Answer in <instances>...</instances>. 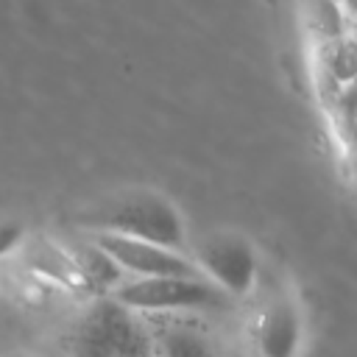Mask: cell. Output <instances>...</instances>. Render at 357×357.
<instances>
[{"instance_id":"cell-3","label":"cell","mask_w":357,"mask_h":357,"mask_svg":"<svg viewBox=\"0 0 357 357\" xmlns=\"http://www.w3.org/2000/svg\"><path fill=\"white\" fill-rule=\"evenodd\" d=\"M142 321L151 335L153 357H243L231 335L218 332L209 315L170 312L142 315Z\"/></svg>"},{"instance_id":"cell-10","label":"cell","mask_w":357,"mask_h":357,"mask_svg":"<svg viewBox=\"0 0 357 357\" xmlns=\"http://www.w3.org/2000/svg\"><path fill=\"white\" fill-rule=\"evenodd\" d=\"M318 61H321L326 84L337 95L340 89H346L349 84L357 81V39L349 33L343 39L324 42L318 50Z\"/></svg>"},{"instance_id":"cell-14","label":"cell","mask_w":357,"mask_h":357,"mask_svg":"<svg viewBox=\"0 0 357 357\" xmlns=\"http://www.w3.org/2000/svg\"><path fill=\"white\" fill-rule=\"evenodd\" d=\"M351 36H354V39H357V20H354V31H351Z\"/></svg>"},{"instance_id":"cell-6","label":"cell","mask_w":357,"mask_h":357,"mask_svg":"<svg viewBox=\"0 0 357 357\" xmlns=\"http://www.w3.org/2000/svg\"><path fill=\"white\" fill-rule=\"evenodd\" d=\"M195 265L231 298L251 293L257 279V257L251 245L237 234H212L198 245Z\"/></svg>"},{"instance_id":"cell-8","label":"cell","mask_w":357,"mask_h":357,"mask_svg":"<svg viewBox=\"0 0 357 357\" xmlns=\"http://www.w3.org/2000/svg\"><path fill=\"white\" fill-rule=\"evenodd\" d=\"M25 262L36 276H42L47 282H56L67 290H84V282H81V273H78V265H75L70 248H61L59 243H50L42 237L28 243Z\"/></svg>"},{"instance_id":"cell-5","label":"cell","mask_w":357,"mask_h":357,"mask_svg":"<svg viewBox=\"0 0 357 357\" xmlns=\"http://www.w3.org/2000/svg\"><path fill=\"white\" fill-rule=\"evenodd\" d=\"M92 240L123 268L131 279H159V276H204L195 259L184 257L181 251L162 248L137 237L114 234V231H95Z\"/></svg>"},{"instance_id":"cell-13","label":"cell","mask_w":357,"mask_h":357,"mask_svg":"<svg viewBox=\"0 0 357 357\" xmlns=\"http://www.w3.org/2000/svg\"><path fill=\"white\" fill-rule=\"evenodd\" d=\"M343 11H346V17L357 20V0H343Z\"/></svg>"},{"instance_id":"cell-9","label":"cell","mask_w":357,"mask_h":357,"mask_svg":"<svg viewBox=\"0 0 357 357\" xmlns=\"http://www.w3.org/2000/svg\"><path fill=\"white\" fill-rule=\"evenodd\" d=\"M75 265H78V273H81V282H84V290L95 293V296H112L123 282H126V273L123 268L95 243H84V245H75L70 248Z\"/></svg>"},{"instance_id":"cell-15","label":"cell","mask_w":357,"mask_h":357,"mask_svg":"<svg viewBox=\"0 0 357 357\" xmlns=\"http://www.w3.org/2000/svg\"><path fill=\"white\" fill-rule=\"evenodd\" d=\"M335 3H340V6H343V0H335Z\"/></svg>"},{"instance_id":"cell-1","label":"cell","mask_w":357,"mask_h":357,"mask_svg":"<svg viewBox=\"0 0 357 357\" xmlns=\"http://www.w3.org/2000/svg\"><path fill=\"white\" fill-rule=\"evenodd\" d=\"M114 301L139 315L201 312L218 315L234 307V298L212 284L206 276H159V279H126L114 293Z\"/></svg>"},{"instance_id":"cell-4","label":"cell","mask_w":357,"mask_h":357,"mask_svg":"<svg viewBox=\"0 0 357 357\" xmlns=\"http://www.w3.org/2000/svg\"><path fill=\"white\" fill-rule=\"evenodd\" d=\"M98 231H114L126 237H137L162 248L181 251L184 248V223L176 206L159 195H131L120 204H114Z\"/></svg>"},{"instance_id":"cell-11","label":"cell","mask_w":357,"mask_h":357,"mask_svg":"<svg viewBox=\"0 0 357 357\" xmlns=\"http://www.w3.org/2000/svg\"><path fill=\"white\" fill-rule=\"evenodd\" d=\"M301 6H304L307 31L318 39V45L349 36L346 11L340 3H335V0H301Z\"/></svg>"},{"instance_id":"cell-2","label":"cell","mask_w":357,"mask_h":357,"mask_svg":"<svg viewBox=\"0 0 357 357\" xmlns=\"http://www.w3.org/2000/svg\"><path fill=\"white\" fill-rule=\"evenodd\" d=\"M73 357H153L151 335L142 315L131 312L112 296L92 301L70 337Z\"/></svg>"},{"instance_id":"cell-7","label":"cell","mask_w":357,"mask_h":357,"mask_svg":"<svg viewBox=\"0 0 357 357\" xmlns=\"http://www.w3.org/2000/svg\"><path fill=\"white\" fill-rule=\"evenodd\" d=\"M298 340H301V324L290 301L271 304L254 326L257 357H296Z\"/></svg>"},{"instance_id":"cell-12","label":"cell","mask_w":357,"mask_h":357,"mask_svg":"<svg viewBox=\"0 0 357 357\" xmlns=\"http://www.w3.org/2000/svg\"><path fill=\"white\" fill-rule=\"evenodd\" d=\"M22 245V229L17 223H0V259Z\"/></svg>"}]
</instances>
